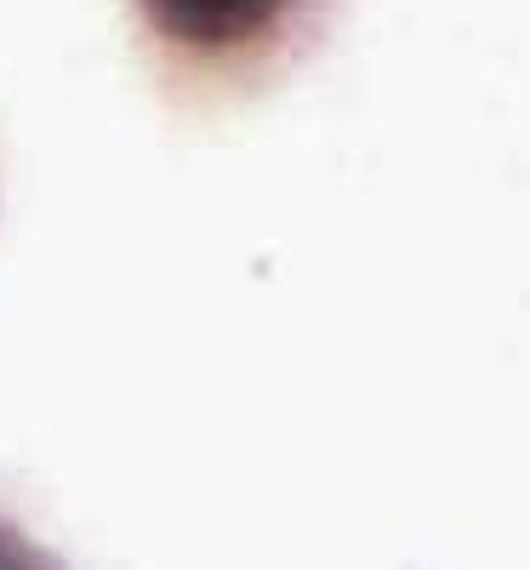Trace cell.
I'll list each match as a JSON object with an SVG mask.
<instances>
[{"instance_id": "1", "label": "cell", "mask_w": 530, "mask_h": 570, "mask_svg": "<svg viewBox=\"0 0 530 570\" xmlns=\"http://www.w3.org/2000/svg\"><path fill=\"white\" fill-rule=\"evenodd\" d=\"M303 7L308 0H137L143 23L160 46L206 63L263 52V46H274V35H285L303 18Z\"/></svg>"}, {"instance_id": "2", "label": "cell", "mask_w": 530, "mask_h": 570, "mask_svg": "<svg viewBox=\"0 0 530 570\" xmlns=\"http://www.w3.org/2000/svg\"><path fill=\"white\" fill-rule=\"evenodd\" d=\"M0 570H63V559H52L40 542H29L18 525H0Z\"/></svg>"}]
</instances>
